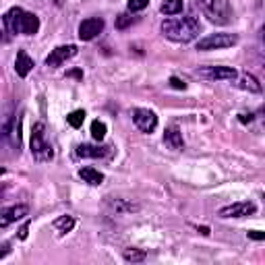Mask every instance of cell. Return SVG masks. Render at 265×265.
<instances>
[{"mask_svg":"<svg viewBox=\"0 0 265 265\" xmlns=\"http://www.w3.org/2000/svg\"><path fill=\"white\" fill-rule=\"evenodd\" d=\"M201 31V23L197 17L187 15V17H170L164 19L162 23V33L168 40L179 42V44H189L199 35Z\"/></svg>","mask_w":265,"mask_h":265,"instance_id":"1","label":"cell"},{"mask_svg":"<svg viewBox=\"0 0 265 265\" xmlns=\"http://www.w3.org/2000/svg\"><path fill=\"white\" fill-rule=\"evenodd\" d=\"M199 11L216 25L232 23V5L230 0H195Z\"/></svg>","mask_w":265,"mask_h":265,"instance_id":"2","label":"cell"},{"mask_svg":"<svg viewBox=\"0 0 265 265\" xmlns=\"http://www.w3.org/2000/svg\"><path fill=\"white\" fill-rule=\"evenodd\" d=\"M31 155L38 162H50L54 157V149L46 139V127L44 122H35L31 129Z\"/></svg>","mask_w":265,"mask_h":265,"instance_id":"3","label":"cell"},{"mask_svg":"<svg viewBox=\"0 0 265 265\" xmlns=\"http://www.w3.org/2000/svg\"><path fill=\"white\" fill-rule=\"evenodd\" d=\"M238 44V35L236 33H209L205 38L197 42L199 52H209V50H222V48H230Z\"/></svg>","mask_w":265,"mask_h":265,"instance_id":"4","label":"cell"},{"mask_svg":"<svg viewBox=\"0 0 265 265\" xmlns=\"http://www.w3.org/2000/svg\"><path fill=\"white\" fill-rule=\"evenodd\" d=\"M195 77L207 81H236L238 70L232 66H199L195 70Z\"/></svg>","mask_w":265,"mask_h":265,"instance_id":"5","label":"cell"},{"mask_svg":"<svg viewBox=\"0 0 265 265\" xmlns=\"http://www.w3.org/2000/svg\"><path fill=\"white\" fill-rule=\"evenodd\" d=\"M104 207L114 216H129V214H137L139 211V203L131 201V199H122L116 195H108L104 199Z\"/></svg>","mask_w":265,"mask_h":265,"instance_id":"6","label":"cell"},{"mask_svg":"<svg viewBox=\"0 0 265 265\" xmlns=\"http://www.w3.org/2000/svg\"><path fill=\"white\" fill-rule=\"evenodd\" d=\"M257 211V205L253 201H238L232 205H226L218 211L220 218H246V216H253Z\"/></svg>","mask_w":265,"mask_h":265,"instance_id":"7","label":"cell"},{"mask_svg":"<svg viewBox=\"0 0 265 265\" xmlns=\"http://www.w3.org/2000/svg\"><path fill=\"white\" fill-rule=\"evenodd\" d=\"M133 122L139 131L151 133L157 127V116H155V112H151L147 108H135L133 110Z\"/></svg>","mask_w":265,"mask_h":265,"instance_id":"8","label":"cell"},{"mask_svg":"<svg viewBox=\"0 0 265 265\" xmlns=\"http://www.w3.org/2000/svg\"><path fill=\"white\" fill-rule=\"evenodd\" d=\"M102 31H104V19H102V17H90V19L81 21V25H79V38L83 42H92V40L98 38Z\"/></svg>","mask_w":265,"mask_h":265,"instance_id":"9","label":"cell"},{"mask_svg":"<svg viewBox=\"0 0 265 265\" xmlns=\"http://www.w3.org/2000/svg\"><path fill=\"white\" fill-rule=\"evenodd\" d=\"M77 56V46H73V44H68V46H58V48H54L50 52V56L46 58V64L48 66H60V64H64L66 60H70V58H75Z\"/></svg>","mask_w":265,"mask_h":265,"instance_id":"10","label":"cell"},{"mask_svg":"<svg viewBox=\"0 0 265 265\" xmlns=\"http://www.w3.org/2000/svg\"><path fill=\"white\" fill-rule=\"evenodd\" d=\"M23 15L25 11L21 7H13L5 13L3 17V23H5V29L9 33H21V21H23Z\"/></svg>","mask_w":265,"mask_h":265,"instance_id":"11","label":"cell"},{"mask_svg":"<svg viewBox=\"0 0 265 265\" xmlns=\"http://www.w3.org/2000/svg\"><path fill=\"white\" fill-rule=\"evenodd\" d=\"M27 214H29V207L23 205V203H21V205L7 207V209H3V214H0V226L7 228L9 224H13V222H17V220H23Z\"/></svg>","mask_w":265,"mask_h":265,"instance_id":"12","label":"cell"},{"mask_svg":"<svg viewBox=\"0 0 265 265\" xmlns=\"http://www.w3.org/2000/svg\"><path fill=\"white\" fill-rule=\"evenodd\" d=\"M77 153L81 155V157H108V155H112V147L110 145H87V143H83V145H79L77 147Z\"/></svg>","mask_w":265,"mask_h":265,"instance_id":"13","label":"cell"},{"mask_svg":"<svg viewBox=\"0 0 265 265\" xmlns=\"http://www.w3.org/2000/svg\"><path fill=\"white\" fill-rule=\"evenodd\" d=\"M15 70L17 75H19L21 79H25L31 70H33V60L29 58V54L25 50H19L17 52V60H15Z\"/></svg>","mask_w":265,"mask_h":265,"instance_id":"14","label":"cell"},{"mask_svg":"<svg viewBox=\"0 0 265 265\" xmlns=\"http://www.w3.org/2000/svg\"><path fill=\"white\" fill-rule=\"evenodd\" d=\"M164 141L166 145L174 151H181L185 147V141H183V133L179 131V127H168L166 133H164Z\"/></svg>","mask_w":265,"mask_h":265,"instance_id":"15","label":"cell"},{"mask_svg":"<svg viewBox=\"0 0 265 265\" xmlns=\"http://www.w3.org/2000/svg\"><path fill=\"white\" fill-rule=\"evenodd\" d=\"M38 31H40V19H38V15L25 13L23 15V21H21V33L23 35H33V33H38Z\"/></svg>","mask_w":265,"mask_h":265,"instance_id":"16","label":"cell"},{"mask_svg":"<svg viewBox=\"0 0 265 265\" xmlns=\"http://www.w3.org/2000/svg\"><path fill=\"white\" fill-rule=\"evenodd\" d=\"M236 85L242 87V90H246V92H255V94L261 92V83H259V79L253 77V75H249V73L238 75V77H236Z\"/></svg>","mask_w":265,"mask_h":265,"instance_id":"17","label":"cell"},{"mask_svg":"<svg viewBox=\"0 0 265 265\" xmlns=\"http://www.w3.org/2000/svg\"><path fill=\"white\" fill-rule=\"evenodd\" d=\"M79 176L83 179V183H87V185H94V187H98V185H102L104 183V174L100 172V170H96V168H81L79 170Z\"/></svg>","mask_w":265,"mask_h":265,"instance_id":"18","label":"cell"},{"mask_svg":"<svg viewBox=\"0 0 265 265\" xmlns=\"http://www.w3.org/2000/svg\"><path fill=\"white\" fill-rule=\"evenodd\" d=\"M183 9H185L183 0H166V3H162V7H160V11L164 15H168V17H174V15L183 13Z\"/></svg>","mask_w":265,"mask_h":265,"instance_id":"19","label":"cell"},{"mask_svg":"<svg viewBox=\"0 0 265 265\" xmlns=\"http://www.w3.org/2000/svg\"><path fill=\"white\" fill-rule=\"evenodd\" d=\"M75 218L73 216H60V218H56L54 220V228L56 230H60V232H70L75 228Z\"/></svg>","mask_w":265,"mask_h":265,"instance_id":"20","label":"cell"},{"mask_svg":"<svg viewBox=\"0 0 265 265\" xmlns=\"http://www.w3.org/2000/svg\"><path fill=\"white\" fill-rule=\"evenodd\" d=\"M122 257H125V261H129V263H141V261L147 259V253L141 251V249H125L122 251Z\"/></svg>","mask_w":265,"mask_h":265,"instance_id":"21","label":"cell"},{"mask_svg":"<svg viewBox=\"0 0 265 265\" xmlns=\"http://www.w3.org/2000/svg\"><path fill=\"white\" fill-rule=\"evenodd\" d=\"M83 120H85V110H75V112H70L68 116H66V122L73 129H79V127H83Z\"/></svg>","mask_w":265,"mask_h":265,"instance_id":"22","label":"cell"},{"mask_svg":"<svg viewBox=\"0 0 265 265\" xmlns=\"http://www.w3.org/2000/svg\"><path fill=\"white\" fill-rule=\"evenodd\" d=\"M92 137L96 139V141H102L104 137H106V125L102 120H94L92 122Z\"/></svg>","mask_w":265,"mask_h":265,"instance_id":"23","label":"cell"},{"mask_svg":"<svg viewBox=\"0 0 265 265\" xmlns=\"http://www.w3.org/2000/svg\"><path fill=\"white\" fill-rule=\"evenodd\" d=\"M147 5H149V0H129V11L131 13H139V11L147 9Z\"/></svg>","mask_w":265,"mask_h":265,"instance_id":"24","label":"cell"},{"mask_svg":"<svg viewBox=\"0 0 265 265\" xmlns=\"http://www.w3.org/2000/svg\"><path fill=\"white\" fill-rule=\"evenodd\" d=\"M129 23H133V17H129V15H118V19H116V27L118 29H125Z\"/></svg>","mask_w":265,"mask_h":265,"instance_id":"25","label":"cell"},{"mask_svg":"<svg viewBox=\"0 0 265 265\" xmlns=\"http://www.w3.org/2000/svg\"><path fill=\"white\" fill-rule=\"evenodd\" d=\"M170 85L174 87V90H187V83L181 81L179 77H172V79H170Z\"/></svg>","mask_w":265,"mask_h":265,"instance_id":"26","label":"cell"},{"mask_svg":"<svg viewBox=\"0 0 265 265\" xmlns=\"http://www.w3.org/2000/svg\"><path fill=\"white\" fill-rule=\"evenodd\" d=\"M249 238H251V240H265V232L251 230V232H249Z\"/></svg>","mask_w":265,"mask_h":265,"instance_id":"27","label":"cell"},{"mask_svg":"<svg viewBox=\"0 0 265 265\" xmlns=\"http://www.w3.org/2000/svg\"><path fill=\"white\" fill-rule=\"evenodd\" d=\"M27 232H29V224H25V226L21 228V230H19V238L25 240V238H27Z\"/></svg>","mask_w":265,"mask_h":265,"instance_id":"28","label":"cell"},{"mask_svg":"<svg viewBox=\"0 0 265 265\" xmlns=\"http://www.w3.org/2000/svg\"><path fill=\"white\" fill-rule=\"evenodd\" d=\"M257 118H259V120H261V125H263V127H265V106H263V108H261V110H259V112H257Z\"/></svg>","mask_w":265,"mask_h":265,"instance_id":"29","label":"cell"},{"mask_svg":"<svg viewBox=\"0 0 265 265\" xmlns=\"http://www.w3.org/2000/svg\"><path fill=\"white\" fill-rule=\"evenodd\" d=\"M253 114H249V116H246V114H240V122H253Z\"/></svg>","mask_w":265,"mask_h":265,"instance_id":"30","label":"cell"},{"mask_svg":"<svg viewBox=\"0 0 265 265\" xmlns=\"http://www.w3.org/2000/svg\"><path fill=\"white\" fill-rule=\"evenodd\" d=\"M197 230H199L203 236H207V234H209V228H205V226H197Z\"/></svg>","mask_w":265,"mask_h":265,"instance_id":"31","label":"cell"},{"mask_svg":"<svg viewBox=\"0 0 265 265\" xmlns=\"http://www.w3.org/2000/svg\"><path fill=\"white\" fill-rule=\"evenodd\" d=\"M70 77H83V73H81V70H73V73H70Z\"/></svg>","mask_w":265,"mask_h":265,"instance_id":"32","label":"cell"},{"mask_svg":"<svg viewBox=\"0 0 265 265\" xmlns=\"http://www.w3.org/2000/svg\"><path fill=\"white\" fill-rule=\"evenodd\" d=\"M261 38H263V46H265V27L261 29Z\"/></svg>","mask_w":265,"mask_h":265,"instance_id":"33","label":"cell"},{"mask_svg":"<svg viewBox=\"0 0 265 265\" xmlns=\"http://www.w3.org/2000/svg\"><path fill=\"white\" fill-rule=\"evenodd\" d=\"M263 199H265V197H263Z\"/></svg>","mask_w":265,"mask_h":265,"instance_id":"34","label":"cell"}]
</instances>
